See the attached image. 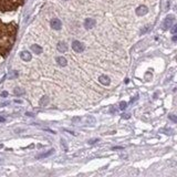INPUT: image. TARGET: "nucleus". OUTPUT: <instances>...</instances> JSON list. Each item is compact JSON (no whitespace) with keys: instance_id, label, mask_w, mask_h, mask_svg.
<instances>
[{"instance_id":"f257e3e1","label":"nucleus","mask_w":177,"mask_h":177,"mask_svg":"<svg viewBox=\"0 0 177 177\" xmlns=\"http://www.w3.org/2000/svg\"><path fill=\"white\" fill-rule=\"evenodd\" d=\"M18 26L14 22L0 21V57H7V54L12 49L17 37Z\"/></svg>"},{"instance_id":"f03ea898","label":"nucleus","mask_w":177,"mask_h":177,"mask_svg":"<svg viewBox=\"0 0 177 177\" xmlns=\"http://www.w3.org/2000/svg\"><path fill=\"white\" fill-rule=\"evenodd\" d=\"M24 0H0V11H14L22 6Z\"/></svg>"},{"instance_id":"7ed1b4c3","label":"nucleus","mask_w":177,"mask_h":177,"mask_svg":"<svg viewBox=\"0 0 177 177\" xmlns=\"http://www.w3.org/2000/svg\"><path fill=\"white\" fill-rule=\"evenodd\" d=\"M72 49L74 50L75 52L80 53V52H82L84 50V44L82 42H80V41H73V43H72Z\"/></svg>"},{"instance_id":"20e7f679","label":"nucleus","mask_w":177,"mask_h":177,"mask_svg":"<svg viewBox=\"0 0 177 177\" xmlns=\"http://www.w3.org/2000/svg\"><path fill=\"white\" fill-rule=\"evenodd\" d=\"M174 21H175V17H174L173 14H170V16H167V17H166V19H165V21H164V28H165V29L170 28V27L173 26Z\"/></svg>"},{"instance_id":"39448f33","label":"nucleus","mask_w":177,"mask_h":177,"mask_svg":"<svg viewBox=\"0 0 177 177\" xmlns=\"http://www.w3.org/2000/svg\"><path fill=\"white\" fill-rule=\"evenodd\" d=\"M51 27L54 29V30H60L61 27H62V22L60 21L59 19H52L51 22H50Z\"/></svg>"},{"instance_id":"423d86ee","label":"nucleus","mask_w":177,"mask_h":177,"mask_svg":"<svg viewBox=\"0 0 177 177\" xmlns=\"http://www.w3.org/2000/svg\"><path fill=\"white\" fill-rule=\"evenodd\" d=\"M95 20L92 19V18H87V19H85L84 21V27L86 29H92L93 27H95Z\"/></svg>"},{"instance_id":"0eeeda50","label":"nucleus","mask_w":177,"mask_h":177,"mask_svg":"<svg viewBox=\"0 0 177 177\" xmlns=\"http://www.w3.org/2000/svg\"><path fill=\"white\" fill-rule=\"evenodd\" d=\"M149 12V9L146 6H140L136 9V14L137 16H145V14Z\"/></svg>"},{"instance_id":"6e6552de","label":"nucleus","mask_w":177,"mask_h":177,"mask_svg":"<svg viewBox=\"0 0 177 177\" xmlns=\"http://www.w3.org/2000/svg\"><path fill=\"white\" fill-rule=\"evenodd\" d=\"M20 58H21L23 61H26V62H29L32 59L31 53H29L28 51H22V52H20Z\"/></svg>"},{"instance_id":"1a4fd4ad","label":"nucleus","mask_w":177,"mask_h":177,"mask_svg":"<svg viewBox=\"0 0 177 177\" xmlns=\"http://www.w3.org/2000/svg\"><path fill=\"white\" fill-rule=\"evenodd\" d=\"M99 81H100V83L101 84H103V85H109L110 84V78L109 77H106V75H101L99 78Z\"/></svg>"},{"instance_id":"9d476101","label":"nucleus","mask_w":177,"mask_h":177,"mask_svg":"<svg viewBox=\"0 0 177 177\" xmlns=\"http://www.w3.org/2000/svg\"><path fill=\"white\" fill-rule=\"evenodd\" d=\"M31 50L37 53V54H41L42 53V48L40 47V45H38V44H33V45H31Z\"/></svg>"},{"instance_id":"9b49d317","label":"nucleus","mask_w":177,"mask_h":177,"mask_svg":"<svg viewBox=\"0 0 177 177\" xmlns=\"http://www.w3.org/2000/svg\"><path fill=\"white\" fill-rule=\"evenodd\" d=\"M57 48L60 52H65V51L68 50V47H66V44L64 42H59L57 45Z\"/></svg>"},{"instance_id":"f8f14e48","label":"nucleus","mask_w":177,"mask_h":177,"mask_svg":"<svg viewBox=\"0 0 177 177\" xmlns=\"http://www.w3.org/2000/svg\"><path fill=\"white\" fill-rule=\"evenodd\" d=\"M57 62H58V64L60 65V66H65L66 65V59L65 58H63V57H58L57 58Z\"/></svg>"},{"instance_id":"ddd939ff","label":"nucleus","mask_w":177,"mask_h":177,"mask_svg":"<svg viewBox=\"0 0 177 177\" xmlns=\"http://www.w3.org/2000/svg\"><path fill=\"white\" fill-rule=\"evenodd\" d=\"M53 152H54V149H50L49 152L43 153V154H41V155H39L38 156V158H44V157H48V156H50L51 154H53Z\"/></svg>"},{"instance_id":"4468645a","label":"nucleus","mask_w":177,"mask_h":177,"mask_svg":"<svg viewBox=\"0 0 177 177\" xmlns=\"http://www.w3.org/2000/svg\"><path fill=\"white\" fill-rule=\"evenodd\" d=\"M48 103H49V99H48L47 96H43L42 99L40 100V102H39V104H40V105H41V106H43V105H47Z\"/></svg>"},{"instance_id":"2eb2a0df","label":"nucleus","mask_w":177,"mask_h":177,"mask_svg":"<svg viewBox=\"0 0 177 177\" xmlns=\"http://www.w3.org/2000/svg\"><path fill=\"white\" fill-rule=\"evenodd\" d=\"M18 75H19V73H18V71H11L10 73H9V79H14V78H18Z\"/></svg>"},{"instance_id":"dca6fc26","label":"nucleus","mask_w":177,"mask_h":177,"mask_svg":"<svg viewBox=\"0 0 177 177\" xmlns=\"http://www.w3.org/2000/svg\"><path fill=\"white\" fill-rule=\"evenodd\" d=\"M14 92V94H16V95H18V96H19V95H22V94H24V90H22V89H20V87H16Z\"/></svg>"},{"instance_id":"f3484780","label":"nucleus","mask_w":177,"mask_h":177,"mask_svg":"<svg viewBox=\"0 0 177 177\" xmlns=\"http://www.w3.org/2000/svg\"><path fill=\"white\" fill-rule=\"evenodd\" d=\"M149 29H151V26H149V24H146V26H145V27H144V28L141 30V35H144V33H146V32L149 31Z\"/></svg>"},{"instance_id":"a211bd4d","label":"nucleus","mask_w":177,"mask_h":177,"mask_svg":"<svg viewBox=\"0 0 177 177\" xmlns=\"http://www.w3.org/2000/svg\"><path fill=\"white\" fill-rule=\"evenodd\" d=\"M126 106H127V103H126V102H121L120 103V109L121 110H125V109H126Z\"/></svg>"},{"instance_id":"6ab92c4d","label":"nucleus","mask_w":177,"mask_h":177,"mask_svg":"<svg viewBox=\"0 0 177 177\" xmlns=\"http://www.w3.org/2000/svg\"><path fill=\"white\" fill-rule=\"evenodd\" d=\"M96 142H99V138H92V140H90V141L87 142L90 145H93V144H95Z\"/></svg>"},{"instance_id":"aec40b11","label":"nucleus","mask_w":177,"mask_h":177,"mask_svg":"<svg viewBox=\"0 0 177 177\" xmlns=\"http://www.w3.org/2000/svg\"><path fill=\"white\" fill-rule=\"evenodd\" d=\"M172 27H173V28H172V33L175 35V33L177 32V26L175 24V26H172Z\"/></svg>"},{"instance_id":"412c9836","label":"nucleus","mask_w":177,"mask_h":177,"mask_svg":"<svg viewBox=\"0 0 177 177\" xmlns=\"http://www.w3.org/2000/svg\"><path fill=\"white\" fill-rule=\"evenodd\" d=\"M170 120H172V121H173V122H177L176 116H175L174 114H170Z\"/></svg>"},{"instance_id":"4be33fe9","label":"nucleus","mask_w":177,"mask_h":177,"mask_svg":"<svg viewBox=\"0 0 177 177\" xmlns=\"http://www.w3.org/2000/svg\"><path fill=\"white\" fill-rule=\"evenodd\" d=\"M1 96H2V98H7V96H8V92H6V91H5V92H2V93H1Z\"/></svg>"},{"instance_id":"5701e85b","label":"nucleus","mask_w":177,"mask_h":177,"mask_svg":"<svg viewBox=\"0 0 177 177\" xmlns=\"http://www.w3.org/2000/svg\"><path fill=\"white\" fill-rule=\"evenodd\" d=\"M112 149H114V151H115V149H123V147H122V146H116V147H113Z\"/></svg>"},{"instance_id":"b1692460","label":"nucleus","mask_w":177,"mask_h":177,"mask_svg":"<svg viewBox=\"0 0 177 177\" xmlns=\"http://www.w3.org/2000/svg\"><path fill=\"white\" fill-rule=\"evenodd\" d=\"M5 117H2V116H0V122H5Z\"/></svg>"},{"instance_id":"393cba45","label":"nucleus","mask_w":177,"mask_h":177,"mask_svg":"<svg viewBox=\"0 0 177 177\" xmlns=\"http://www.w3.org/2000/svg\"><path fill=\"white\" fill-rule=\"evenodd\" d=\"M177 40V37L176 35H174V37H173V41H174V42H175V41H176Z\"/></svg>"},{"instance_id":"a878e982","label":"nucleus","mask_w":177,"mask_h":177,"mask_svg":"<svg viewBox=\"0 0 177 177\" xmlns=\"http://www.w3.org/2000/svg\"><path fill=\"white\" fill-rule=\"evenodd\" d=\"M1 147H2V145H0V149H1Z\"/></svg>"}]
</instances>
